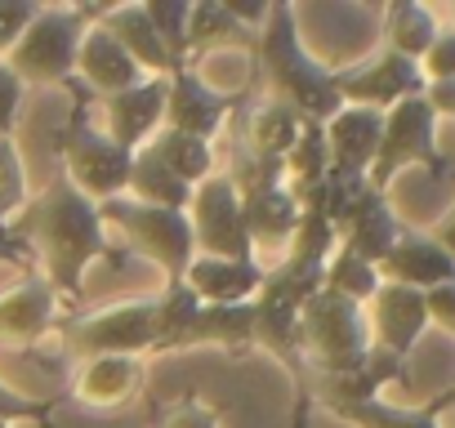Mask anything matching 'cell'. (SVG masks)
<instances>
[{"mask_svg":"<svg viewBox=\"0 0 455 428\" xmlns=\"http://www.w3.org/2000/svg\"><path fill=\"white\" fill-rule=\"evenodd\" d=\"M10 237H19L32 259L41 264L36 273L54 286V295L68 304L81 295L85 286V273L112 255V237L99 219V205L90 196H81L63 174L50 178L28 205L14 224H5Z\"/></svg>","mask_w":455,"mask_h":428,"instance_id":"obj_1","label":"cell"},{"mask_svg":"<svg viewBox=\"0 0 455 428\" xmlns=\"http://www.w3.org/2000/svg\"><path fill=\"white\" fill-rule=\"evenodd\" d=\"M255 63L268 72L273 99L291 103L308 125H326L344 107L335 72L326 63H317L299 36L295 5H268V19L255 32Z\"/></svg>","mask_w":455,"mask_h":428,"instance_id":"obj_2","label":"cell"},{"mask_svg":"<svg viewBox=\"0 0 455 428\" xmlns=\"http://www.w3.org/2000/svg\"><path fill=\"white\" fill-rule=\"evenodd\" d=\"M94 14L99 10H90V5H41L36 19L28 23V32L19 36V45L5 54L10 72L28 90L68 85L76 76V54H81V41H85Z\"/></svg>","mask_w":455,"mask_h":428,"instance_id":"obj_3","label":"cell"},{"mask_svg":"<svg viewBox=\"0 0 455 428\" xmlns=\"http://www.w3.org/2000/svg\"><path fill=\"white\" fill-rule=\"evenodd\" d=\"M99 219H103L108 237L125 242L139 259L156 264L165 286L183 281L188 264L196 259L192 224L183 210H156V205H139L134 196H116V201L99 205Z\"/></svg>","mask_w":455,"mask_h":428,"instance_id":"obj_4","label":"cell"},{"mask_svg":"<svg viewBox=\"0 0 455 428\" xmlns=\"http://www.w3.org/2000/svg\"><path fill=\"white\" fill-rule=\"evenodd\" d=\"M371 348L375 344H371V326H366L362 304H353L335 290H317L299 308V353L326 379H344V375L362 370Z\"/></svg>","mask_w":455,"mask_h":428,"instance_id":"obj_5","label":"cell"},{"mask_svg":"<svg viewBox=\"0 0 455 428\" xmlns=\"http://www.w3.org/2000/svg\"><path fill=\"white\" fill-rule=\"evenodd\" d=\"M59 156H63V178H68L81 196H90L94 205L125 196L134 152H125L121 143H112V139L103 134V125L90 121L85 99H76V107H72L63 134H59Z\"/></svg>","mask_w":455,"mask_h":428,"instance_id":"obj_6","label":"cell"},{"mask_svg":"<svg viewBox=\"0 0 455 428\" xmlns=\"http://www.w3.org/2000/svg\"><path fill=\"white\" fill-rule=\"evenodd\" d=\"M68 348L85 357H148L161 344V321H156V299H121L108 304L90 317H76L63 326Z\"/></svg>","mask_w":455,"mask_h":428,"instance_id":"obj_7","label":"cell"},{"mask_svg":"<svg viewBox=\"0 0 455 428\" xmlns=\"http://www.w3.org/2000/svg\"><path fill=\"white\" fill-rule=\"evenodd\" d=\"M188 224H192L196 255H214V259H255L251 233H246V214H242V192H237L233 178H228V170H214L205 183L192 187Z\"/></svg>","mask_w":455,"mask_h":428,"instance_id":"obj_8","label":"cell"},{"mask_svg":"<svg viewBox=\"0 0 455 428\" xmlns=\"http://www.w3.org/2000/svg\"><path fill=\"white\" fill-rule=\"evenodd\" d=\"M406 165H442L437 156V112L428 107L424 94L415 99H402L397 107L384 112V134H379V152H375V165L366 174V183L375 192H384L393 183L397 170Z\"/></svg>","mask_w":455,"mask_h":428,"instance_id":"obj_9","label":"cell"},{"mask_svg":"<svg viewBox=\"0 0 455 428\" xmlns=\"http://www.w3.org/2000/svg\"><path fill=\"white\" fill-rule=\"evenodd\" d=\"M335 85H339L344 103L388 112L402 99L424 94V72H419V63H411V59H402L393 50H379L375 59H366V63H357L348 72H335Z\"/></svg>","mask_w":455,"mask_h":428,"instance_id":"obj_10","label":"cell"},{"mask_svg":"<svg viewBox=\"0 0 455 428\" xmlns=\"http://www.w3.org/2000/svg\"><path fill=\"white\" fill-rule=\"evenodd\" d=\"M63 299L41 273H23L10 290H0V348H32L59 330Z\"/></svg>","mask_w":455,"mask_h":428,"instance_id":"obj_11","label":"cell"},{"mask_svg":"<svg viewBox=\"0 0 455 428\" xmlns=\"http://www.w3.org/2000/svg\"><path fill=\"white\" fill-rule=\"evenodd\" d=\"M237 103H242V99H223V94H214V90H210L188 63L174 67V72L165 76V125L179 130V134H192V139L214 143Z\"/></svg>","mask_w":455,"mask_h":428,"instance_id":"obj_12","label":"cell"},{"mask_svg":"<svg viewBox=\"0 0 455 428\" xmlns=\"http://www.w3.org/2000/svg\"><path fill=\"white\" fill-rule=\"evenodd\" d=\"M322 134H326V152H331V178L366 183V174H371V165H375V152H379L384 112L344 103V107L322 125Z\"/></svg>","mask_w":455,"mask_h":428,"instance_id":"obj_13","label":"cell"},{"mask_svg":"<svg viewBox=\"0 0 455 428\" xmlns=\"http://www.w3.org/2000/svg\"><path fill=\"white\" fill-rule=\"evenodd\" d=\"M366 326H371V344L379 353H393V357H411V348L424 339L428 330V308H424V290H411V286H393L384 281L375 290V299L366 304Z\"/></svg>","mask_w":455,"mask_h":428,"instance_id":"obj_14","label":"cell"},{"mask_svg":"<svg viewBox=\"0 0 455 428\" xmlns=\"http://www.w3.org/2000/svg\"><path fill=\"white\" fill-rule=\"evenodd\" d=\"M335 237H339L344 250H353V255H362L366 264L379 268V264L388 259V250L397 246V237H402V219L393 214L388 196L366 183V187L344 205L339 224H335Z\"/></svg>","mask_w":455,"mask_h":428,"instance_id":"obj_15","label":"cell"},{"mask_svg":"<svg viewBox=\"0 0 455 428\" xmlns=\"http://www.w3.org/2000/svg\"><path fill=\"white\" fill-rule=\"evenodd\" d=\"M99 107H103V134L125 152H139L165 125V76H148L134 90L99 99Z\"/></svg>","mask_w":455,"mask_h":428,"instance_id":"obj_16","label":"cell"},{"mask_svg":"<svg viewBox=\"0 0 455 428\" xmlns=\"http://www.w3.org/2000/svg\"><path fill=\"white\" fill-rule=\"evenodd\" d=\"M242 214H246V233H251L255 259H259V255L282 259V255L291 250L295 233H299L304 205H299V196H295L286 183H273V187L246 192V196H242Z\"/></svg>","mask_w":455,"mask_h":428,"instance_id":"obj_17","label":"cell"},{"mask_svg":"<svg viewBox=\"0 0 455 428\" xmlns=\"http://www.w3.org/2000/svg\"><path fill=\"white\" fill-rule=\"evenodd\" d=\"M264 264L259 259H214V255H196L183 273V286L210 304V308H237V304H255L264 290Z\"/></svg>","mask_w":455,"mask_h":428,"instance_id":"obj_18","label":"cell"},{"mask_svg":"<svg viewBox=\"0 0 455 428\" xmlns=\"http://www.w3.org/2000/svg\"><path fill=\"white\" fill-rule=\"evenodd\" d=\"M143 379H148L143 357H85L72 379V397L94 410H116L143 392Z\"/></svg>","mask_w":455,"mask_h":428,"instance_id":"obj_19","label":"cell"},{"mask_svg":"<svg viewBox=\"0 0 455 428\" xmlns=\"http://www.w3.org/2000/svg\"><path fill=\"white\" fill-rule=\"evenodd\" d=\"M379 277L393 286H411V290H433L455 281V259L433 242V233H415L402 228L397 246L388 250V259L379 264Z\"/></svg>","mask_w":455,"mask_h":428,"instance_id":"obj_20","label":"cell"},{"mask_svg":"<svg viewBox=\"0 0 455 428\" xmlns=\"http://www.w3.org/2000/svg\"><path fill=\"white\" fill-rule=\"evenodd\" d=\"M76 76L90 85V94H99V99H112V94H121V90H134L139 81H148V72L121 50V41L108 32V28H99V23H90V32H85V41H81V54H76Z\"/></svg>","mask_w":455,"mask_h":428,"instance_id":"obj_21","label":"cell"},{"mask_svg":"<svg viewBox=\"0 0 455 428\" xmlns=\"http://www.w3.org/2000/svg\"><path fill=\"white\" fill-rule=\"evenodd\" d=\"M94 23L108 28V32L121 41V50H125L148 76H170V72L179 67L174 54H170V45L161 41V32H156L152 19L143 14V5H108V10L94 14Z\"/></svg>","mask_w":455,"mask_h":428,"instance_id":"obj_22","label":"cell"},{"mask_svg":"<svg viewBox=\"0 0 455 428\" xmlns=\"http://www.w3.org/2000/svg\"><path fill=\"white\" fill-rule=\"evenodd\" d=\"M304 116L282 103V99H264L251 121H246V134H242V152L255 156V161H273V165H286V156L295 152V143L304 139Z\"/></svg>","mask_w":455,"mask_h":428,"instance_id":"obj_23","label":"cell"},{"mask_svg":"<svg viewBox=\"0 0 455 428\" xmlns=\"http://www.w3.org/2000/svg\"><path fill=\"white\" fill-rule=\"evenodd\" d=\"M219 50H255V32L237 23V14L223 0H201L188 14V63Z\"/></svg>","mask_w":455,"mask_h":428,"instance_id":"obj_24","label":"cell"},{"mask_svg":"<svg viewBox=\"0 0 455 428\" xmlns=\"http://www.w3.org/2000/svg\"><path fill=\"white\" fill-rule=\"evenodd\" d=\"M201 344H214V348H228V353L255 344V304H237V308L201 304L192 326L183 330L179 348H201Z\"/></svg>","mask_w":455,"mask_h":428,"instance_id":"obj_25","label":"cell"},{"mask_svg":"<svg viewBox=\"0 0 455 428\" xmlns=\"http://www.w3.org/2000/svg\"><path fill=\"white\" fill-rule=\"evenodd\" d=\"M125 196H134L139 205H156V210H183L188 214V205H192V187L170 170V165H161L148 147H139L134 152V165H130V187H125Z\"/></svg>","mask_w":455,"mask_h":428,"instance_id":"obj_26","label":"cell"},{"mask_svg":"<svg viewBox=\"0 0 455 428\" xmlns=\"http://www.w3.org/2000/svg\"><path fill=\"white\" fill-rule=\"evenodd\" d=\"M442 23L428 5H415V0H397V5L384 10V50L419 63L428 54V45L437 41Z\"/></svg>","mask_w":455,"mask_h":428,"instance_id":"obj_27","label":"cell"},{"mask_svg":"<svg viewBox=\"0 0 455 428\" xmlns=\"http://www.w3.org/2000/svg\"><path fill=\"white\" fill-rule=\"evenodd\" d=\"M143 147H148L161 165H170L188 187H196V183H205V178L214 174V143H205V139H192V134H179V130L161 125L156 139L143 143Z\"/></svg>","mask_w":455,"mask_h":428,"instance_id":"obj_28","label":"cell"},{"mask_svg":"<svg viewBox=\"0 0 455 428\" xmlns=\"http://www.w3.org/2000/svg\"><path fill=\"white\" fill-rule=\"evenodd\" d=\"M379 286H384V277H379L375 264H366L362 255L335 246V255L326 259V273H322V290H335V295H344V299H353V304L366 308Z\"/></svg>","mask_w":455,"mask_h":428,"instance_id":"obj_29","label":"cell"},{"mask_svg":"<svg viewBox=\"0 0 455 428\" xmlns=\"http://www.w3.org/2000/svg\"><path fill=\"white\" fill-rule=\"evenodd\" d=\"M339 419L357 424V428H442L437 424V401L424 406V410H406V406H388V401H344V406H331Z\"/></svg>","mask_w":455,"mask_h":428,"instance_id":"obj_30","label":"cell"},{"mask_svg":"<svg viewBox=\"0 0 455 428\" xmlns=\"http://www.w3.org/2000/svg\"><path fill=\"white\" fill-rule=\"evenodd\" d=\"M28 201H32V183H28L23 152L14 139H0V228L14 224Z\"/></svg>","mask_w":455,"mask_h":428,"instance_id":"obj_31","label":"cell"},{"mask_svg":"<svg viewBox=\"0 0 455 428\" xmlns=\"http://www.w3.org/2000/svg\"><path fill=\"white\" fill-rule=\"evenodd\" d=\"M196 308H201V299H196L183 281H174V286H165V290L156 295V321H161V344H156V353L179 348L183 330H188L192 317H196Z\"/></svg>","mask_w":455,"mask_h":428,"instance_id":"obj_32","label":"cell"},{"mask_svg":"<svg viewBox=\"0 0 455 428\" xmlns=\"http://www.w3.org/2000/svg\"><path fill=\"white\" fill-rule=\"evenodd\" d=\"M143 14L152 19V28H156L161 41L170 45L174 63L183 67V63H188V14H192V5H188V0H148Z\"/></svg>","mask_w":455,"mask_h":428,"instance_id":"obj_33","label":"cell"},{"mask_svg":"<svg viewBox=\"0 0 455 428\" xmlns=\"http://www.w3.org/2000/svg\"><path fill=\"white\" fill-rule=\"evenodd\" d=\"M0 424H36V428H54V401H41V397H28L19 388H10L0 379Z\"/></svg>","mask_w":455,"mask_h":428,"instance_id":"obj_34","label":"cell"},{"mask_svg":"<svg viewBox=\"0 0 455 428\" xmlns=\"http://www.w3.org/2000/svg\"><path fill=\"white\" fill-rule=\"evenodd\" d=\"M419 72H424V85H442V81H455V32L442 28L437 41L428 45V54L419 59Z\"/></svg>","mask_w":455,"mask_h":428,"instance_id":"obj_35","label":"cell"},{"mask_svg":"<svg viewBox=\"0 0 455 428\" xmlns=\"http://www.w3.org/2000/svg\"><path fill=\"white\" fill-rule=\"evenodd\" d=\"M36 0H0V59H5L14 45H19V36L28 32V23L36 19Z\"/></svg>","mask_w":455,"mask_h":428,"instance_id":"obj_36","label":"cell"},{"mask_svg":"<svg viewBox=\"0 0 455 428\" xmlns=\"http://www.w3.org/2000/svg\"><path fill=\"white\" fill-rule=\"evenodd\" d=\"M23 94H28V85L10 72L5 59H0V139H14V125H19V112H23Z\"/></svg>","mask_w":455,"mask_h":428,"instance_id":"obj_37","label":"cell"},{"mask_svg":"<svg viewBox=\"0 0 455 428\" xmlns=\"http://www.w3.org/2000/svg\"><path fill=\"white\" fill-rule=\"evenodd\" d=\"M424 308H428V326H437V330L455 335V281L424 290Z\"/></svg>","mask_w":455,"mask_h":428,"instance_id":"obj_38","label":"cell"},{"mask_svg":"<svg viewBox=\"0 0 455 428\" xmlns=\"http://www.w3.org/2000/svg\"><path fill=\"white\" fill-rule=\"evenodd\" d=\"M161 428H219V410H210V406H201V401H179V406L161 419Z\"/></svg>","mask_w":455,"mask_h":428,"instance_id":"obj_39","label":"cell"},{"mask_svg":"<svg viewBox=\"0 0 455 428\" xmlns=\"http://www.w3.org/2000/svg\"><path fill=\"white\" fill-rule=\"evenodd\" d=\"M424 99H428V107L437 112V121H442V116H455V81L424 85Z\"/></svg>","mask_w":455,"mask_h":428,"instance_id":"obj_40","label":"cell"},{"mask_svg":"<svg viewBox=\"0 0 455 428\" xmlns=\"http://www.w3.org/2000/svg\"><path fill=\"white\" fill-rule=\"evenodd\" d=\"M433 242L455 259V205H451V214H446V224H437V233H433Z\"/></svg>","mask_w":455,"mask_h":428,"instance_id":"obj_41","label":"cell"},{"mask_svg":"<svg viewBox=\"0 0 455 428\" xmlns=\"http://www.w3.org/2000/svg\"><path fill=\"white\" fill-rule=\"evenodd\" d=\"M0 428H10V424H0Z\"/></svg>","mask_w":455,"mask_h":428,"instance_id":"obj_42","label":"cell"}]
</instances>
